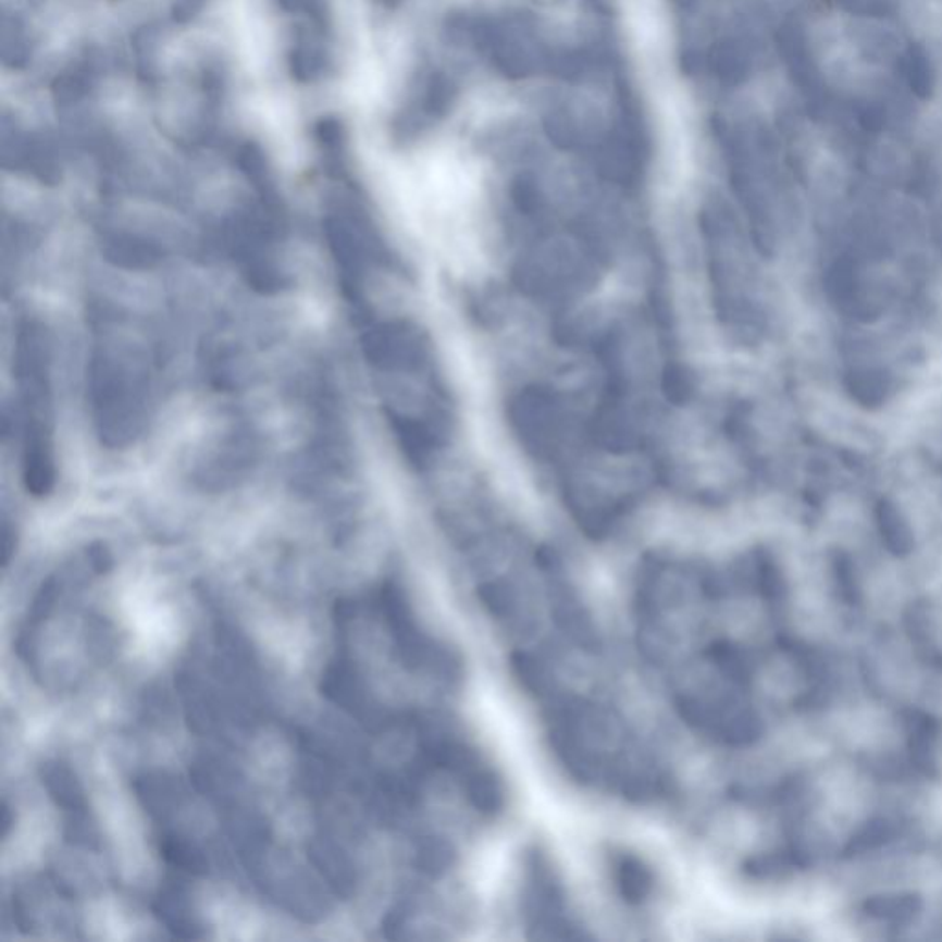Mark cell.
<instances>
[{"instance_id":"4","label":"cell","mask_w":942,"mask_h":942,"mask_svg":"<svg viewBox=\"0 0 942 942\" xmlns=\"http://www.w3.org/2000/svg\"><path fill=\"white\" fill-rule=\"evenodd\" d=\"M878 525L882 532V540L891 553L895 556H906L913 549V534L906 521L891 503L883 501L878 507Z\"/></svg>"},{"instance_id":"3","label":"cell","mask_w":942,"mask_h":942,"mask_svg":"<svg viewBox=\"0 0 942 942\" xmlns=\"http://www.w3.org/2000/svg\"><path fill=\"white\" fill-rule=\"evenodd\" d=\"M896 835V825L888 819V817H877L871 819L848 840L847 847L843 854L847 858H858L864 854L872 853L877 848L888 845L889 841H893Z\"/></svg>"},{"instance_id":"5","label":"cell","mask_w":942,"mask_h":942,"mask_svg":"<svg viewBox=\"0 0 942 942\" xmlns=\"http://www.w3.org/2000/svg\"><path fill=\"white\" fill-rule=\"evenodd\" d=\"M835 580L840 587V595L848 606L859 603V587L856 584L854 577V567L847 556H838L835 558Z\"/></svg>"},{"instance_id":"1","label":"cell","mask_w":942,"mask_h":942,"mask_svg":"<svg viewBox=\"0 0 942 942\" xmlns=\"http://www.w3.org/2000/svg\"><path fill=\"white\" fill-rule=\"evenodd\" d=\"M906 726L907 747H909L912 763L922 776L937 779L939 766H937L935 742L939 739L941 726L935 718H931L922 710H909Z\"/></svg>"},{"instance_id":"2","label":"cell","mask_w":942,"mask_h":942,"mask_svg":"<svg viewBox=\"0 0 942 942\" xmlns=\"http://www.w3.org/2000/svg\"><path fill=\"white\" fill-rule=\"evenodd\" d=\"M922 907H925L922 898L915 893H893V895L867 898L862 909L869 919L901 928V926L912 925L913 920L919 917Z\"/></svg>"}]
</instances>
